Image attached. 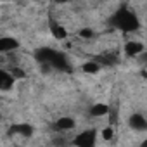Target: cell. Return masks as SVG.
<instances>
[{
  "label": "cell",
  "instance_id": "4",
  "mask_svg": "<svg viewBox=\"0 0 147 147\" xmlns=\"http://www.w3.org/2000/svg\"><path fill=\"white\" fill-rule=\"evenodd\" d=\"M130 126H131L133 130H137V131H144V130L147 128V119H145V116L140 114V113H133V114L130 116Z\"/></svg>",
  "mask_w": 147,
  "mask_h": 147
},
{
  "label": "cell",
  "instance_id": "10",
  "mask_svg": "<svg viewBox=\"0 0 147 147\" xmlns=\"http://www.w3.org/2000/svg\"><path fill=\"white\" fill-rule=\"evenodd\" d=\"M14 131H19L23 137H31L33 135V128L30 125H19V126L14 128Z\"/></svg>",
  "mask_w": 147,
  "mask_h": 147
},
{
  "label": "cell",
  "instance_id": "1",
  "mask_svg": "<svg viewBox=\"0 0 147 147\" xmlns=\"http://www.w3.org/2000/svg\"><path fill=\"white\" fill-rule=\"evenodd\" d=\"M114 21H116V26L121 28V30H135L138 26V21L135 18V14L131 12H118L114 16Z\"/></svg>",
  "mask_w": 147,
  "mask_h": 147
},
{
  "label": "cell",
  "instance_id": "8",
  "mask_svg": "<svg viewBox=\"0 0 147 147\" xmlns=\"http://www.w3.org/2000/svg\"><path fill=\"white\" fill-rule=\"evenodd\" d=\"M109 113V107L106 104H94L92 109H90V114L95 116V118H100V116H106Z\"/></svg>",
  "mask_w": 147,
  "mask_h": 147
},
{
  "label": "cell",
  "instance_id": "13",
  "mask_svg": "<svg viewBox=\"0 0 147 147\" xmlns=\"http://www.w3.org/2000/svg\"><path fill=\"white\" fill-rule=\"evenodd\" d=\"M140 147H147V140H144V142L140 144Z\"/></svg>",
  "mask_w": 147,
  "mask_h": 147
},
{
  "label": "cell",
  "instance_id": "7",
  "mask_svg": "<svg viewBox=\"0 0 147 147\" xmlns=\"http://www.w3.org/2000/svg\"><path fill=\"white\" fill-rule=\"evenodd\" d=\"M50 33L54 35V38H55V40H64V38H66V35H67V33H66V30H64L59 23H55V21H52V23H50Z\"/></svg>",
  "mask_w": 147,
  "mask_h": 147
},
{
  "label": "cell",
  "instance_id": "12",
  "mask_svg": "<svg viewBox=\"0 0 147 147\" xmlns=\"http://www.w3.org/2000/svg\"><path fill=\"white\" fill-rule=\"evenodd\" d=\"M80 35H82L83 38H92V36H94V31H92V30H82Z\"/></svg>",
  "mask_w": 147,
  "mask_h": 147
},
{
  "label": "cell",
  "instance_id": "5",
  "mask_svg": "<svg viewBox=\"0 0 147 147\" xmlns=\"http://www.w3.org/2000/svg\"><path fill=\"white\" fill-rule=\"evenodd\" d=\"M144 50H145V47H144V43L142 42H126V45H125V54L126 55H130V57H135V55H140V54H144Z\"/></svg>",
  "mask_w": 147,
  "mask_h": 147
},
{
  "label": "cell",
  "instance_id": "3",
  "mask_svg": "<svg viewBox=\"0 0 147 147\" xmlns=\"http://www.w3.org/2000/svg\"><path fill=\"white\" fill-rule=\"evenodd\" d=\"M19 47V42L12 36H2L0 38V54H9L14 52Z\"/></svg>",
  "mask_w": 147,
  "mask_h": 147
},
{
  "label": "cell",
  "instance_id": "11",
  "mask_svg": "<svg viewBox=\"0 0 147 147\" xmlns=\"http://www.w3.org/2000/svg\"><path fill=\"white\" fill-rule=\"evenodd\" d=\"M113 135H114V133H113V128H111V126H106V128L102 130V138H104V140H111Z\"/></svg>",
  "mask_w": 147,
  "mask_h": 147
},
{
  "label": "cell",
  "instance_id": "2",
  "mask_svg": "<svg viewBox=\"0 0 147 147\" xmlns=\"http://www.w3.org/2000/svg\"><path fill=\"white\" fill-rule=\"evenodd\" d=\"M76 147H95V131L92 130H87V131H82L75 140H73Z\"/></svg>",
  "mask_w": 147,
  "mask_h": 147
},
{
  "label": "cell",
  "instance_id": "9",
  "mask_svg": "<svg viewBox=\"0 0 147 147\" xmlns=\"http://www.w3.org/2000/svg\"><path fill=\"white\" fill-rule=\"evenodd\" d=\"M85 73H92V75H95V73H99V69H100V64L99 62H87V64H83V67H82Z\"/></svg>",
  "mask_w": 147,
  "mask_h": 147
},
{
  "label": "cell",
  "instance_id": "6",
  "mask_svg": "<svg viewBox=\"0 0 147 147\" xmlns=\"http://www.w3.org/2000/svg\"><path fill=\"white\" fill-rule=\"evenodd\" d=\"M75 119L73 118H69V116H64V118H59L57 121H55V128L59 130V131H67V130H73L75 128Z\"/></svg>",
  "mask_w": 147,
  "mask_h": 147
}]
</instances>
